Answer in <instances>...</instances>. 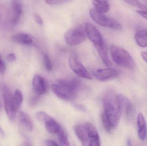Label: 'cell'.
Returning <instances> with one entry per match:
<instances>
[{
	"label": "cell",
	"instance_id": "cell-4",
	"mask_svg": "<svg viewBox=\"0 0 147 146\" xmlns=\"http://www.w3.org/2000/svg\"><path fill=\"white\" fill-rule=\"evenodd\" d=\"M51 88L53 93L63 100L70 101L77 97V91L58 82L52 85Z\"/></svg>",
	"mask_w": 147,
	"mask_h": 146
},
{
	"label": "cell",
	"instance_id": "cell-26",
	"mask_svg": "<svg viewBox=\"0 0 147 146\" xmlns=\"http://www.w3.org/2000/svg\"><path fill=\"white\" fill-rule=\"evenodd\" d=\"M125 2L127 3L129 5H132L134 7H136L139 8L141 9H145L146 8V6L143 4V3H141L140 2L138 1H125Z\"/></svg>",
	"mask_w": 147,
	"mask_h": 146
},
{
	"label": "cell",
	"instance_id": "cell-1",
	"mask_svg": "<svg viewBox=\"0 0 147 146\" xmlns=\"http://www.w3.org/2000/svg\"><path fill=\"white\" fill-rule=\"evenodd\" d=\"M104 111L113 129L119 124L121 115V106L116 98V94L111 92L106 93L102 99Z\"/></svg>",
	"mask_w": 147,
	"mask_h": 146
},
{
	"label": "cell",
	"instance_id": "cell-40",
	"mask_svg": "<svg viewBox=\"0 0 147 146\" xmlns=\"http://www.w3.org/2000/svg\"><path fill=\"white\" fill-rule=\"evenodd\" d=\"M0 135L3 137L4 136V132L1 127H0Z\"/></svg>",
	"mask_w": 147,
	"mask_h": 146
},
{
	"label": "cell",
	"instance_id": "cell-34",
	"mask_svg": "<svg viewBox=\"0 0 147 146\" xmlns=\"http://www.w3.org/2000/svg\"><path fill=\"white\" fill-rule=\"evenodd\" d=\"M67 1H61V0H48L46 1V2L50 5H56V4H59V3H64Z\"/></svg>",
	"mask_w": 147,
	"mask_h": 146
},
{
	"label": "cell",
	"instance_id": "cell-8",
	"mask_svg": "<svg viewBox=\"0 0 147 146\" xmlns=\"http://www.w3.org/2000/svg\"><path fill=\"white\" fill-rule=\"evenodd\" d=\"M116 98L127 121H130L134 115V108L133 104L127 97L122 94H116Z\"/></svg>",
	"mask_w": 147,
	"mask_h": 146
},
{
	"label": "cell",
	"instance_id": "cell-32",
	"mask_svg": "<svg viewBox=\"0 0 147 146\" xmlns=\"http://www.w3.org/2000/svg\"><path fill=\"white\" fill-rule=\"evenodd\" d=\"M34 19L35 22L38 24V25H41L43 24V21L41 17H40L39 15L37 13H34L33 15Z\"/></svg>",
	"mask_w": 147,
	"mask_h": 146
},
{
	"label": "cell",
	"instance_id": "cell-22",
	"mask_svg": "<svg viewBox=\"0 0 147 146\" xmlns=\"http://www.w3.org/2000/svg\"><path fill=\"white\" fill-rule=\"evenodd\" d=\"M57 82L65 85L69 88L76 91H78V90L80 86V82L79 81L74 78L60 79Z\"/></svg>",
	"mask_w": 147,
	"mask_h": 146
},
{
	"label": "cell",
	"instance_id": "cell-39",
	"mask_svg": "<svg viewBox=\"0 0 147 146\" xmlns=\"http://www.w3.org/2000/svg\"><path fill=\"white\" fill-rule=\"evenodd\" d=\"M127 146H133L131 140H127Z\"/></svg>",
	"mask_w": 147,
	"mask_h": 146
},
{
	"label": "cell",
	"instance_id": "cell-10",
	"mask_svg": "<svg viewBox=\"0 0 147 146\" xmlns=\"http://www.w3.org/2000/svg\"><path fill=\"white\" fill-rule=\"evenodd\" d=\"M94 75L100 81L106 82L117 77L118 73L117 70L113 68L103 69H97L94 73Z\"/></svg>",
	"mask_w": 147,
	"mask_h": 146
},
{
	"label": "cell",
	"instance_id": "cell-31",
	"mask_svg": "<svg viewBox=\"0 0 147 146\" xmlns=\"http://www.w3.org/2000/svg\"><path fill=\"white\" fill-rule=\"evenodd\" d=\"M6 65L2 59L1 54H0V73L3 75L6 72Z\"/></svg>",
	"mask_w": 147,
	"mask_h": 146
},
{
	"label": "cell",
	"instance_id": "cell-35",
	"mask_svg": "<svg viewBox=\"0 0 147 146\" xmlns=\"http://www.w3.org/2000/svg\"><path fill=\"white\" fill-rule=\"evenodd\" d=\"M74 107L80 111L84 112L86 111V108L85 106L83 105L78 104H74Z\"/></svg>",
	"mask_w": 147,
	"mask_h": 146
},
{
	"label": "cell",
	"instance_id": "cell-24",
	"mask_svg": "<svg viewBox=\"0 0 147 146\" xmlns=\"http://www.w3.org/2000/svg\"><path fill=\"white\" fill-rule=\"evenodd\" d=\"M57 134L59 141L61 146H70L67 133L62 127Z\"/></svg>",
	"mask_w": 147,
	"mask_h": 146
},
{
	"label": "cell",
	"instance_id": "cell-11",
	"mask_svg": "<svg viewBox=\"0 0 147 146\" xmlns=\"http://www.w3.org/2000/svg\"><path fill=\"white\" fill-rule=\"evenodd\" d=\"M12 7V23L17 25L20 22L23 12V5L21 1H11Z\"/></svg>",
	"mask_w": 147,
	"mask_h": 146
},
{
	"label": "cell",
	"instance_id": "cell-6",
	"mask_svg": "<svg viewBox=\"0 0 147 146\" xmlns=\"http://www.w3.org/2000/svg\"><path fill=\"white\" fill-rule=\"evenodd\" d=\"M65 43L69 46H74L81 43L86 39L83 30L79 28H71L64 35Z\"/></svg>",
	"mask_w": 147,
	"mask_h": 146
},
{
	"label": "cell",
	"instance_id": "cell-20",
	"mask_svg": "<svg viewBox=\"0 0 147 146\" xmlns=\"http://www.w3.org/2000/svg\"><path fill=\"white\" fill-rule=\"evenodd\" d=\"M23 99V94L21 91L19 89H16L12 98L13 109L16 113L20 107Z\"/></svg>",
	"mask_w": 147,
	"mask_h": 146
},
{
	"label": "cell",
	"instance_id": "cell-16",
	"mask_svg": "<svg viewBox=\"0 0 147 146\" xmlns=\"http://www.w3.org/2000/svg\"><path fill=\"white\" fill-rule=\"evenodd\" d=\"M11 39L15 43L19 44L30 46L33 44L32 39L28 34L25 33H19L13 35Z\"/></svg>",
	"mask_w": 147,
	"mask_h": 146
},
{
	"label": "cell",
	"instance_id": "cell-15",
	"mask_svg": "<svg viewBox=\"0 0 147 146\" xmlns=\"http://www.w3.org/2000/svg\"><path fill=\"white\" fill-rule=\"evenodd\" d=\"M97 50L98 55L102 59L103 63L107 67H110L112 65V63L109 57V50L108 47L104 42L99 45L95 46Z\"/></svg>",
	"mask_w": 147,
	"mask_h": 146
},
{
	"label": "cell",
	"instance_id": "cell-18",
	"mask_svg": "<svg viewBox=\"0 0 147 146\" xmlns=\"http://www.w3.org/2000/svg\"><path fill=\"white\" fill-rule=\"evenodd\" d=\"M18 116L19 121L21 125L27 130L32 131L33 129V124L29 115L23 111H20Z\"/></svg>",
	"mask_w": 147,
	"mask_h": 146
},
{
	"label": "cell",
	"instance_id": "cell-41",
	"mask_svg": "<svg viewBox=\"0 0 147 146\" xmlns=\"http://www.w3.org/2000/svg\"><path fill=\"white\" fill-rule=\"evenodd\" d=\"M22 146H32V145H30L29 143L28 142H25V143H23Z\"/></svg>",
	"mask_w": 147,
	"mask_h": 146
},
{
	"label": "cell",
	"instance_id": "cell-38",
	"mask_svg": "<svg viewBox=\"0 0 147 146\" xmlns=\"http://www.w3.org/2000/svg\"><path fill=\"white\" fill-rule=\"evenodd\" d=\"M141 55L143 60L147 63V51H142L141 53Z\"/></svg>",
	"mask_w": 147,
	"mask_h": 146
},
{
	"label": "cell",
	"instance_id": "cell-29",
	"mask_svg": "<svg viewBox=\"0 0 147 146\" xmlns=\"http://www.w3.org/2000/svg\"><path fill=\"white\" fill-rule=\"evenodd\" d=\"M40 96L35 94L31 98L30 100V105L32 106L36 105L40 101Z\"/></svg>",
	"mask_w": 147,
	"mask_h": 146
},
{
	"label": "cell",
	"instance_id": "cell-23",
	"mask_svg": "<svg viewBox=\"0 0 147 146\" xmlns=\"http://www.w3.org/2000/svg\"><path fill=\"white\" fill-rule=\"evenodd\" d=\"M85 127L87 131L89 139L99 138L97 129L92 123L90 122L86 123Z\"/></svg>",
	"mask_w": 147,
	"mask_h": 146
},
{
	"label": "cell",
	"instance_id": "cell-37",
	"mask_svg": "<svg viewBox=\"0 0 147 146\" xmlns=\"http://www.w3.org/2000/svg\"><path fill=\"white\" fill-rule=\"evenodd\" d=\"M137 13L140 15H141L143 18L147 19V11L145 10H138Z\"/></svg>",
	"mask_w": 147,
	"mask_h": 146
},
{
	"label": "cell",
	"instance_id": "cell-42",
	"mask_svg": "<svg viewBox=\"0 0 147 146\" xmlns=\"http://www.w3.org/2000/svg\"><path fill=\"white\" fill-rule=\"evenodd\" d=\"M0 110H1V104H0Z\"/></svg>",
	"mask_w": 147,
	"mask_h": 146
},
{
	"label": "cell",
	"instance_id": "cell-19",
	"mask_svg": "<svg viewBox=\"0 0 147 146\" xmlns=\"http://www.w3.org/2000/svg\"><path fill=\"white\" fill-rule=\"evenodd\" d=\"M92 3L94 6L93 8L100 13H105L109 10L110 5L107 1H92Z\"/></svg>",
	"mask_w": 147,
	"mask_h": 146
},
{
	"label": "cell",
	"instance_id": "cell-25",
	"mask_svg": "<svg viewBox=\"0 0 147 146\" xmlns=\"http://www.w3.org/2000/svg\"><path fill=\"white\" fill-rule=\"evenodd\" d=\"M101 118H102L103 127L107 133H110L113 129L109 119H108L107 116L104 112H102Z\"/></svg>",
	"mask_w": 147,
	"mask_h": 146
},
{
	"label": "cell",
	"instance_id": "cell-28",
	"mask_svg": "<svg viewBox=\"0 0 147 146\" xmlns=\"http://www.w3.org/2000/svg\"><path fill=\"white\" fill-rule=\"evenodd\" d=\"M49 115L44 112H38L36 114V117L39 121L45 122V121L48 118Z\"/></svg>",
	"mask_w": 147,
	"mask_h": 146
},
{
	"label": "cell",
	"instance_id": "cell-33",
	"mask_svg": "<svg viewBox=\"0 0 147 146\" xmlns=\"http://www.w3.org/2000/svg\"><path fill=\"white\" fill-rule=\"evenodd\" d=\"M7 60L9 62L13 63L16 60V57L14 53H10L7 55Z\"/></svg>",
	"mask_w": 147,
	"mask_h": 146
},
{
	"label": "cell",
	"instance_id": "cell-36",
	"mask_svg": "<svg viewBox=\"0 0 147 146\" xmlns=\"http://www.w3.org/2000/svg\"><path fill=\"white\" fill-rule=\"evenodd\" d=\"M47 146H59L55 141L51 140H47L46 141Z\"/></svg>",
	"mask_w": 147,
	"mask_h": 146
},
{
	"label": "cell",
	"instance_id": "cell-3",
	"mask_svg": "<svg viewBox=\"0 0 147 146\" xmlns=\"http://www.w3.org/2000/svg\"><path fill=\"white\" fill-rule=\"evenodd\" d=\"M90 14L92 20L99 25L116 30H121L122 28L121 25L117 21L98 13L93 8L90 9Z\"/></svg>",
	"mask_w": 147,
	"mask_h": 146
},
{
	"label": "cell",
	"instance_id": "cell-12",
	"mask_svg": "<svg viewBox=\"0 0 147 146\" xmlns=\"http://www.w3.org/2000/svg\"><path fill=\"white\" fill-rule=\"evenodd\" d=\"M33 89L35 94L40 96L47 92V86L45 79L39 75L36 74L32 79Z\"/></svg>",
	"mask_w": 147,
	"mask_h": 146
},
{
	"label": "cell",
	"instance_id": "cell-27",
	"mask_svg": "<svg viewBox=\"0 0 147 146\" xmlns=\"http://www.w3.org/2000/svg\"><path fill=\"white\" fill-rule=\"evenodd\" d=\"M44 64L46 69L50 71L52 69V64L51 59L47 55H45L44 56Z\"/></svg>",
	"mask_w": 147,
	"mask_h": 146
},
{
	"label": "cell",
	"instance_id": "cell-43",
	"mask_svg": "<svg viewBox=\"0 0 147 146\" xmlns=\"http://www.w3.org/2000/svg\"></svg>",
	"mask_w": 147,
	"mask_h": 146
},
{
	"label": "cell",
	"instance_id": "cell-2",
	"mask_svg": "<svg viewBox=\"0 0 147 146\" xmlns=\"http://www.w3.org/2000/svg\"><path fill=\"white\" fill-rule=\"evenodd\" d=\"M110 51L112 60L118 66L129 69H133L134 67V61L130 54L126 50L112 45Z\"/></svg>",
	"mask_w": 147,
	"mask_h": 146
},
{
	"label": "cell",
	"instance_id": "cell-7",
	"mask_svg": "<svg viewBox=\"0 0 147 146\" xmlns=\"http://www.w3.org/2000/svg\"><path fill=\"white\" fill-rule=\"evenodd\" d=\"M2 90L6 113L9 120L11 121H13L16 117V113L13 109L12 104L13 96L11 94L10 89L7 86H3Z\"/></svg>",
	"mask_w": 147,
	"mask_h": 146
},
{
	"label": "cell",
	"instance_id": "cell-13",
	"mask_svg": "<svg viewBox=\"0 0 147 146\" xmlns=\"http://www.w3.org/2000/svg\"><path fill=\"white\" fill-rule=\"evenodd\" d=\"M74 131L83 146H89L90 139L85 125L78 124L74 127Z\"/></svg>",
	"mask_w": 147,
	"mask_h": 146
},
{
	"label": "cell",
	"instance_id": "cell-30",
	"mask_svg": "<svg viewBox=\"0 0 147 146\" xmlns=\"http://www.w3.org/2000/svg\"><path fill=\"white\" fill-rule=\"evenodd\" d=\"M89 146H100V138H93L90 139Z\"/></svg>",
	"mask_w": 147,
	"mask_h": 146
},
{
	"label": "cell",
	"instance_id": "cell-9",
	"mask_svg": "<svg viewBox=\"0 0 147 146\" xmlns=\"http://www.w3.org/2000/svg\"><path fill=\"white\" fill-rule=\"evenodd\" d=\"M85 31L87 37L93 43L95 46L99 45L102 43L104 41L102 35L95 26L90 23H86Z\"/></svg>",
	"mask_w": 147,
	"mask_h": 146
},
{
	"label": "cell",
	"instance_id": "cell-14",
	"mask_svg": "<svg viewBox=\"0 0 147 146\" xmlns=\"http://www.w3.org/2000/svg\"><path fill=\"white\" fill-rule=\"evenodd\" d=\"M138 136L141 140L144 141L146 138L147 127L146 121L143 114L140 113L137 117Z\"/></svg>",
	"mask_w": 147,
	"mask_h": 146
},
{
	"label": "cell",
	"instance_id": "cell-17",
	"mask_svg": "<svg viewBox=\"0 0 147 146\" xmlns=\"http://www.w3.org/2000/svg\"><path fill=\"white\" fill-rule=\"evenodd\" d=\"M44 123L47 132L52 134L58 133L61 128L59 124L50 116Z\"/></svg>",
	"mask_w": 147,
	"mask_h": 146
},
{
	"label": "cell",
	"instance_id": "cell-5",
	"mask_svg": "<svg viewBox=\"0 0 147 146\" xmlns=\"http://www.w3.org/2000/svg\"><path fill=\"white\" fill-rule=\"evenodd\" d=\"M69 63L72 71L78 76L86 79H92V76L80 62L78 57L76 54H73L70 56Z\"/></svg>",
	"mask_w": 147,
	"mask_h": 146
},
{
	"label": "cell",
	"instance_id": "cell-21",
	"mask_svg": "<svg viewBox=\"0 0 147 146\" xmlns=\"http://www.w3.org/2000/svg\"><path fill=\"white\" fill-rule=\"evenodd\" d=\"M135 39L137 44L141 47H147V30H140L136 32Z\"/></svg>",
	"mask_w": 147,
	"mask_h": 146
}]
</instances>
